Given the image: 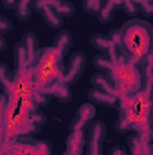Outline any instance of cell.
I'll use <instances>...</instances> for the list:
<instances>
[{
  "instance_id": "cell-1",
  "label": "cell",
  "mask_w": 153,
  "mask_h": 155,
  "mask_svg": "<svg viewBox=\"0 0 153 155\" xmlns=\"http://www.w3.org/2000/svg\"><path fill=\"white\" fill-rule=\"evenodd\" d=\"M151 35L153 29L146 20L130 18L119 29V49H121L122 56L128 61L141 65L150 56Z\"/></svg>"
},
{
  "instance_id": "cell-2",
  "label": "cell",
  "mask_w": 153,
  "mask_h": 155,
  "mask_svg": "<svg viewBox=\"0 0 153 155\" xmlns=\"http://www.w3.org/2000/svg\"><path fill=\"white\" fill-rule=\"evenodd\" d=\"M65 58L61 52L52 45L47 49H41L36 65L33 67V81L36 88H47L58 81H61L63 69H65Z\"/></svg>"
},
{
  "instance_id": "cell-3",
  "label": "cell",
  "mask_w": 153,
  "mask_h": 155,
  "mask_svg": "<svg viewBox=\"0 0 153 155\" xmlns=\"http://www.w3.org/2000/svg\"><path fill=\"white\" fill-rule=\"evenodd\" d=\"M108 76H110L112 83H114L115 96L119 99L130 97V96H133L135 92L141 90L142 74L139 71V65H135V63H132L128 60L114 63L112 69L108 71Z\"/></svg>"
},
{
  "instance_id": "cell-4",
  "label": "cell",
  "mask_w": 153,
  "mask_h": 155,
  "mask_svg": "<svg viewBox=\"0 0 153 155\" xmlns=\"http://www.w3.org/2000/svg\"><path fill=\"white\" fill-rule=\"evenodd\" d=\"M122 116L132 126V130H144L148 128L150 119V90H139L130 97L121 99Z\"/></svg>"
},
{
  "instance_id": "cell-5",
  "label": "cell",
  "mask_w": 153,
  "mask_h": 155,
  "mask_svg": "<svg viewBox=\"0 0 153 155\" xmlns=\"http://www.w3.org/2000/svg\"><path fill=\"white\" fill-rule=\"evenodd\" d=\"M4 146L7 155H50L49 144L31 135H24L13 141H4Z\"/></svg>"
},
{
  "instance_id": "cell-6",
  "label": "cell",
  "mask_w": 153,
  "mask_h": 155,
  "mask_svg": "<svg viewBox=\"0 0 153 155\" xmlns=\"http://www.w3.org/2000/svg\"><path fill=\"white\" fill-rule=\"evenodd\" d=\"M85 65H86V56L83 52H74L70 54L65 69H63V76H61V83L65 85H72L81 78V74L85 72Z\"/></svg>"
},
{
  "instance_id": "cell-7",
  "label": "cell",
  "mask_w": 153,
  "mask_h": 155,
  "mask_svg": "<svg viewBox=\"0 0 153 155\" xmlns=\"http://www.w3.org/2000/svg\"><path fill=\"white\" fill-rule=\"evenodd\" d=\"M34 9L41 15L43 22H45L50 29H60V27L63 25V18H61L45 0H34Z\"/></svg>"
},
{
  "instance_id": "cell-8",
  "label": "cell",
  "mask_w": 153,
  "mask_h": 155,
  "mask_svg": "<svg viewBox=\"0 0 153 155\" xmlns=\"http://www.w3.org/2000/svg\"><path fill=\"white\" fill-rule=\"evenodd\" d=\"M20 43H22L24 49H25V54H27V65H29V69H33V67L36 65V61H38L40 52H41L38 36H36L34 33H27V35H24V38H22Z\"/></svg>"
},
{
  "instance_id": "cell-9",
  "label": "cell",
  "mask_w": 153,
  "mask_h": 155,
  "mask_svg": "<svg viewBox=\"0 0 153 155\" xmlns=\"http://www.w3.org/2000/svg\"><path fill=\"white\" fill-rule=\"evenodd\" d=\"M94 117H96V105H92V103L83 105V107L76 112V117H74V121H72V124H70V130H85L86 124H88Z\"/></svg>"
},
{
  "instance_id": "cell-10",
  "label": "cell",
  "mask_w": 153,
  "mask_h": 155,
  "mask_svg": "<svg viewBox=\"0 0 153 155\" xmlns=\"http://www.w3.org/2000/svg\"><path fill=\"white\" fill-rule=\"evenodd\" d=\"M106 126L101 121H96L90 126V155H101V143L105 141Z\"/></svg>"
},
{
  "instance_id": "cell-11",
  "label": "cell",
  "mask_w": 153,
  "mask_h": 155,
  "mask_svg": "<svg viewBox=\"0 0 153 155\" xmlns=\"http://www.w3.org/2000/svg\"><path fill=\"white\" fill-rule=\"evenodd\" d=\"M88 101L96 107H114L119 101V97L115 94H108V92H103V90L92 87L88 90Z\"/></svg>"
},
{
  "instance_id": "cell-12",
  "label": "cell",
  "mask_w": 153,
  "mask_h": 155,
  "mask_svg": "<svg viewBox=\"0 0 153 155\" xmlns=\"http://www.w3.org/2000/svg\"><path fill=\"white\" fill-rule=\"evenodd\" d=\"M83 150H85L83 130H70V135L67 137V150L63 155H83Z\"/></svg>"
},
{
  "instance_id": "cell-13",
  "label": "cell",
  "mask_w": 153,
  "mask_h": 155,
  "mask_svg": "<svg viewBox=\"0 0 153 155\" xmlns=\"http://www.w3.org/2000/svg\"><path fill=\"white\" fill-rule=\"evenodd\" d=\"M45 90L49 92V96H50V97H56L60 103H69V101L72 99L70 87H69V85H65V83H61V81H58V83H54V85L47 87Z\"/></svg>"
},
{
  "instance_id": "cell-14",
  "label": "cell",
  "mask_w": 153,
  "mask_h": 155,
  "mask_svg": "<svg viewBox=\"0 0 153 155\" xmlns=\"http://www.w3.org/2000/svg\"><path fill=\"white\" fill-rule=\"evenodd\" d=\"M90 83H92L94 88H99V90L108 92V94H115L114 83H112L110 76L105 74V72H97V74H94V76L90 78Z\"/></svg>"
},
{
  "instance_id": "cell-15",
  "label": "cell",
  "mask_w": 153,
  "mask_h": 155,
  "mask_svg": "<svg viewBox=\"0 0 153 155\" xmlns=\"http://www.w3.org/2000/svg\"><path fill=\"white\" fill-rule=\"evenodd\" d=\"M54 47L61 52L63 58H67V54H69V51L72 47V35H70V31H65V29L60 31L56 40H54Z\"/></svg>"
},
{
  "instance_id": "cell-16",
  "label": "cell",
  "mask_w": 153,
  "mask_h": 155,
  "mask_svg": "<svg viewBox=\"0 0 153 155\" xmlns=\"http://www.w3.org/2000/svg\"><path fill=\"white\" fill-rule=\"evenodd\" d=\"M61 18H67V16H72L74 13H76V9H74V5L70 4V2H67V0H45Z\"/></svg>"
},
{
  "instance_id": "cell-17",
  "label": "cell",
  "mask_w": 153,
  "mask_h": 155,
  "mask_svg": "<svg viewBox=\"0 0 153 155\" xmlns=\"http://www.w3.org/2000/svg\"><path fill=\"white\" fill-rule=\"evenodd\" d=\"M90 43H92L97 51H101V52H105V54H106L112 47L117 45L115 41H112V38H110L108 35H94V36L90 38ZM117 47H119V45H117Z\"/></svg>"
},
{
  "instance_id": "cell-18",
  "label": "cell",
  "mask_w": 153,
  "mask_h": 155,
  "mask_svg": "<svg viewBox=\"0 0 153 155\" xmlns=\"http://www.w3.org/2000/svg\"><path fill=\"white\" fill-rule=\"evenodd\" d=\"M15 11H16L18 20H22V22L27 20L34 11V0H18L15 5Z\"/></svg>"
},
{
  "instance_id": "cell-19",
  "label": "cell",
  "mask_w": 153,
  "mask_h": 155,
  "mask_svg": "<svg viewBox=\"0 0 153 155\" xmlns=\"http://www.w3.org/2000/svg\"><path fill=\"white\" fill-rule=\"evenodd\" d=\"M15 67H16L15 74L29 69V65H27V54H25V49H24L22 43H16V47H15Z\"/></svg>"
},
{
  "instance_id": "cell-20",
  "label": "cell",
  "mask_w": 153,
  "mask_h": 155,
  "mask_svg": "<svg viewBox=\"0 0 153 155\" xmlns=\"http://www.w3.org/2000/svg\"><path fill=\"white\" fill-rule=\"evenodd\" d=\"M92 63H94V67H96V69H99V71H105V72H108V71L112 69V65H114L112 58H110L108 54H105V52H101V54L94 56Z\"/></svg>"
},
{
  "instance_id": "cell-21",
  "label": "cell",
  "mask_w": 153,
  "mask_h": 155,
  "mask_svg": "<svg viewBox=\"0 0 153 155\" xmlns=\"http://www.w3.org/2000/svg\"><path fill=\"white\" fill-rule=\"evenodd\" d=\"M11 79H13V78L9 74V67H7L5 63H0V90H2V92H7Z\"/></svg>"
},
{
  "instance_id": "cell-22",
  "label": "cell",
  "mask_w": 153,
  "mask_h": 155,
  "mask_svg": "<svg viewBox=\"0 0 153 155\" xmlns=\"http://www.w3.org/2000/svg\"><path fill=\"white\" fill-rule=\"evenodd\" d=\"M101 5H103V2H99V0H83V9L90 15H97Z\"/></svg>"
},
{
  "instance_id": "cell-23",
  "label": "cell",
  "mask_w": 153,
  "mask_h": 155,
  "mask_svg": "<svg viewBox=\"0 0 153 155\" xmlns=\"http://www.w3.org/2000/svg\"><path fill=\"white\" fill-rule=\"evenodd\" d=\"M119 7H121V9H122L124 13H128V15H130L132 18H133V16H135V15L139 13V11H137V5H135V4H133L132 0H121Z\"/></svg>"
},
{
  "instance_id": "cell-24",
  "label": "cell",
  "mask_w": 153,
  "mask_h": 155,
  "mask_svg": "<svg viewBox=\"0 0 153 155\" xmlns=\"http://www.w3.org/2000/svg\"><path fill=\"white\" fill-rule=\"evenodd\" d=\"M115 130H117V132H121V134H122V132H132V126L128 124V121L124 119V116H122V114L119 116L117 123H115Z\"/></svg>"
},
{
  "instance_id": "cell-25",
  "label": "cell",
  "mask_w": 153,
  "mask_h": 155,
  "mask_svg": "<svg viewBox=\"0 0 153 155\" xmlns=\"http://www.w3.org/2000/svg\"><path fill=\"white\" fill-rule=\"evenodd\" d=\"M11 27H13V24H11L5 16H0V35H4V33L11 31Z\"/></svg>"
},
{
  "instance_id": "cell-26",
  "label": "cell",
  "mask_w": 153,
  "mask_h": 155,
  "mask_svg": "<svg viewBox=\"0 0 153 155\" xmlns=\"http://www.w3.org/2000/svg\"><path fill=\"white\" fill-rule=\"evenodd\" d=\"M16 2H18V0H2V4H4V5H5L7 9H15Z\"/></svg>"
},
{
  "instance_id": "cell-27",
  "label": "cell",
  "mask_w": 153,
  "mask_h": 155,
  "mask_svg": "<svg viewBox=\"0 0 153 155\" xmlns=\"http://www.w3.org/2000/svg\"><path fill=\"white\" fill-rule=\"evenodd\" d=\"M5 47H7V41H5V38H4V35H0V52H2Z\"/></svg>"
},
{
  "instance_id": "cell-28",
  "label": "cell",
  "mask_w": 153,
  "mask_h": 155,
  "mask_svg": "<svg viewBox=\"0 0 153 155\" xmlns=\"http://www.w3.org/2000/svg\"><path fill=\"white\" fill-rule=\"evenodd\" d=\"M114 155H124L122 148H115V150H114Z\"/></svg>"
},
{
  "instance_id": "cell-29",
  "label": "cell",
  "mask_w": 153,
  "mask_h": 155,
  "mask_svg": "<svg viewBox=\"0 0 153 155\" xmlns=\"http://www.w3.org/2000/svg\"><path fill=\"white\" fill-rule=\"evenodd\" d=\"M135 5H139V4H142V2H151V0H132Z\"/></svg>"
}]
</instances>
